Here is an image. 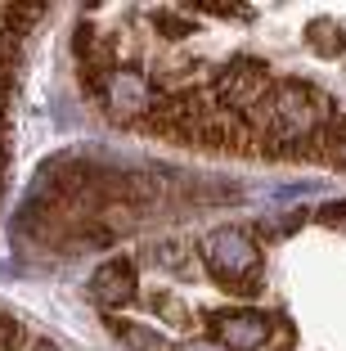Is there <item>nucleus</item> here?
Here are the masks:
<instances>
[{"label":"nucleus","mask_w":346,"mask_h":351,"mask_svg":"<svg viewBox=\"0 0 346 351\" xmlns=\"http://www.w3.org/2000/svg\"><path fill=\"white\" fill-rule=\"evenodd\" d=\"M270 77H265V68L256 59H247V54H238V59L225 63L221 82H216V95H221L225 108H238V113H256L265 99H270Z\"/></svg>","instance_id":"obj_2"},{"label":"nucleus","mask_w":346,"mask_h":351,"mask_svg":"<svg viewBox=\"0 0 346 351\" xmlns=\"http://www.w3.org/2000/svg\"><path fill=\"white\" fill-rule=\"evenodd\" d=\"M203 252H207V261H212L221 284H230V289H252L247 275L261 266V252H256L247 230H216V234H207Z\"/></svg>","instance_id":"obj_1"},{"label":"nucleus","mask_w":346,"mask_h":351,"mask_svg":"<svg viewBox=\"0 0 346 351\" xmlns=\"http://www.w3.org/2000/svg\"><path fill=\"white\" fill-rule=\"evenodd\" d=\"M265 329H270V320L261 311H221L216 315V333H221L225 351H256L265 342Z\"/></svg>","instance_id":"obj_3"},{"label":"nucleus","mask_w":346,"mask_h":351,"mask_svg":"<svg viewBox=\"0 0 346 351\" xmlns=\"http://www.w3.org/2000/svg\"><path fill=\"white\" fill-rule=\"evenodd\" d=\"M112 329L122 333V342H126V347H135V351H175L162 333H149L144 324H117V320H112Z\"/></svg>","instance_id":"obj_5"},{"label":"nucleus","mask_w":346,"mask_h":351,"mask_svg":"<svg viewBox=\"0 0 346 351\" xmlns=\"http://www.w3.org/2000/svg\"><path fill=\"white\" fill-rule=\"evenodd\" d=\"M135 289H140V275H135L131 261H108V266H99L95 279H90V298L99 302V306H126V302L135 298Z\"/></svg>","instance_id":"obj_4"}]
</instances>
